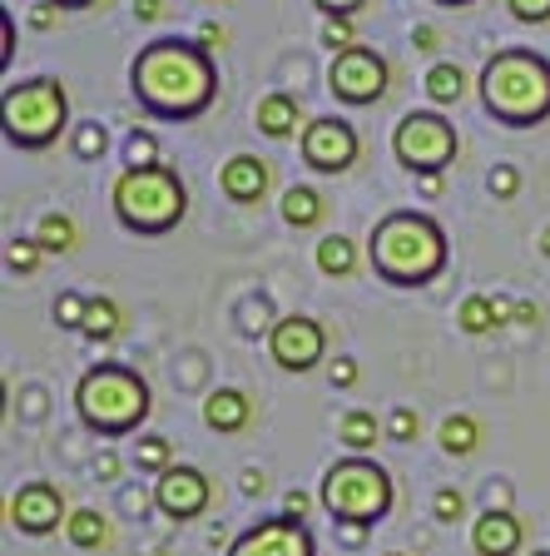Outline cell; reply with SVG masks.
<instances>
[{"label": "cell", "mask_w": 550, "mask_h": 556, "mask_svg": "<svg viewBox=\"0 0 550 556\" xmlns=\"http://www.w3.org/2000/svg\"><path fill=\"white\" fill-rule=\"evenodd\" d=\"M412 40H417V50H432L436 46V30H432V25H417Z\"/></svg>", "instance_id": "obj_42"}, {"label": "cell", "mask_w": 550, "mask_h": 556, "mask_svg": "<svg viewBox=\"0 0 550 556\" xmlns=\"http://www.w3.org/2000/svg\"><path fill=\"white\" fill-rule=\"evenodd\" d=\"M447 5H466V0H447Z\"/></svg>", "instance_id": "obj_48"}, {"label": "cell", "mask_w": 550, "mask_h": 556, "mask_svg": "<svg viewBox=\"0 0 550 556\" xmlns=\"http://www.w3.org/2000/svg\"><path fill=\"white\" fill-rule=\"evenodd\" d=\"M135 94L150 115L189 119L214 100V60L189 40H154L135 60Z\"/></svg>", "instance_id": "obj_1"}, {"label": "cell", "mask_w": 550, "mask_h": 556, "mask_svg": "<svg viewBox=\"0 0 550 556\" xmlns=\"http://www.w3.org/2000/svg\"><path fill=\"white\" fill-rule=\"evenodd\" d=\"M322 507L333 511V521H353V527H372L387 517L392 507V477L367 457H347V463L328 467L322 477Z\"/></svg>", "instance_id": "obj_6"}, {"label": "cell", "mask_w": 550, "mask_h": 556, "mask_svg": "<svg viewBox=\"0 0 550 556\" xmlns=\"http://www.w3.org/2000/svg\"><path fill=\"white\" fill-rule=\"evenodd\" d=\"M60 521H69V517L50 482H30L11 497V527H21L25 536H46V532H55Z\"/></svg>", "instance_id": "obj_14"}, {"label": "cell", "mask_w": 550, "mask_h": 556, "mask_svg": "<svg viewBox=\"0 0 550 556\" xmlns=\"http://www.w3.org/2000/svg\"><path fill=\"white\" fill-rule=\"evenodd\" d=\"M328 90L347 104H372V100H382V90H387V65H382V55L353 46L333 60V70H328Z\"/></svg>", "instance_id": "obj_9"}, {"label": "cell", "mask_w": 550, "mask_h": 556, "mask_svg": "<svg viewBox=\"0 0 550 556\" xmlns=\"http://www.w3.org/2000/svg\"><path fill=\"white\" fill-rule=\"evenodd\" d=\"M322 40H328V46H333L337 55L357 46V40H353V25H347V21H328V30H322Z\"/></svg>", "instance_id": "obj_32"}, {"label": "cell", "mask_w": 550, "mask_h": 556, "mask_svg": "<svg viewBox=\"0 0 550 556\" xmlns=\"http://www.w3.org/2000/svg\"><path fill=\"white\" fill-rule=\"evenodd\" d=\"M55 318L65 328H85V303L75 299V293H65V299H60V308H55Z\"/></svg>", "instance_id": "obj_33"}, {"label": "cell", "mask_w": 550, "mask_h": 556, "mask_svg": "<svg viewBox=\"0 0 550 556\" xmlns=\"http://www.w3.org/2000/svg\"><path fill=\"white\" fill-rule=\"evenodd\" d=\"M540 254H546V258H550V229H546V233H540Z\"/></svg>", "instance_id": "obj_46"}, {"label": "cell", "mask_w": 550, "mask_h": 556, "mask_svg": "<svg viewBox=\"0 0 550 556\" xmlns=\"http://www.w3.org/2000/svg\"><path fill=\"white\" fill-rule=\"evenodd\" d=\"M268 348H273V363L287 372H308L312 363L322 358V348H328V338H322V328L312 324V318H283V324H273V338H268Z\"/></svg>", "instance_id": "obj_13"}, {"label": "cell", "mask_w": 550, "mask_h": 556, "mask_svg": "<svg viewBox=\"0 0 550 556\" xmlns=\"http://www.w3.org/2000/svg\"><path fill=\"white\" fill-rule=\"evenodd\" d=\"M293 125H298V104H293V94H268V100L258 104V129H264V135L283 139Z\"/></svg>", "instance_id": "obj_18"}, {"label": "cell", "mask_w": 550, "mask_h": 556, "mask_svg": "<svg viewBox=\"0 0 550 556\" xmlns=\"http://www.w3.org/2000/svg\"><path fill=\"white\" fill-rule=\"evenodd\" d=\"M35 243L50 249V254H69V249H75V224H69L65 214H46V219H40V233H35Z\"/></svg>", "instance_id": "obj_23"}, {"label": "cell", "mask_w": 550, "mask_h": 556, "mask_svg": "<svg viewBox=\"0 0 550 556\" xmlns=\"http://www.w3.org/2000/svg\"><path fill=\"white\" fill-rule=\"evenodd\" d=\"M491 324H496L491 299H482V293H476V299L461 303V328H466V333H486Z\"/></svg>", "instance_id": "obj_28"}, {"label": "cell", "mask_w": 550, "mask_h": 556, "mask_svg": "<svg viewBox=\"0 0 550 556\" xmlns=\"http://www.w3.org/2000/svg\"><path fill=\"white\" fill-rule=\"evenodd\" d=\"M159 11H164V0H135V15H139V21H159Z\"/></svg>", "instance_id": "obj_40"}, {"label": "cell", "mask_w": 550, "mask_h": 556, "mask_svg": "<svg viewBox=\"0 0 550 556\" xmlns=\"http://www.w3.org/2000/svg\"><path fill=\"white\" fill-rule=\"evenodd\" d=\"M287 511L303 521V511H308V497H303V492H287Z\"/></svg>", "instance_id": "obj_43"}, {"label": "cell", "mask_w": 550, "mask_h": 556, "mask_svg": "<svg viewBox=\"0 0 550 556\" xmlns=\"http://www.w3.org/2000/svg\"><path fill=\"white\" fill-rule=\"evenodd\" d=\"M530 556H550V552H530Z\"/></svg>", "instance_id": "obj_49"}, {"label": "cell", "mask_w": 550, "mask_h": 556, "mask_svg": "<svg viewBox=\"0 0 550 556\" xmlns=\"http://www.w3.org/2000/svg\"><path fill=\"white\" fill-rule=\"evenodd\" d=\"M432 511H436V521H457L461 511H466V497H461V492H451V486H442V492H436V502H432Z\"/></svg>", "instance_id": "obj_30"}, {"label": "cell", "mask_w": 550, "mask_h": 556, "mask_svg": "<svg viewBox=\"0 0 550 556\" xmlns=\"http://www.w3.org/2000/svg\"><path fill=\"white\" fill-rule=\"evenodd\" d=\"M471 546H476V556H516L521 552V521L501 507L482 511V517L471 521Z\"/></svg>", "instance_id": "obj_15"}, {"label": "cell", "mask_w": 550, "mask_h": 556, "mask_svg": "<svg viewBox=\"0 0 550 556\" xmlns=\"http://www.w3.org/2000/svg\"><path fill=\"white\" fill-rule=\"evenodd\" d=\"M75 150H80L85 160H90V154H100V150H104V129H100V125H85L80 139H75Z\"/></svg>", "instance_id": "obj_37"}, {"label": "cell", "mask_w": 550, "mask_h": 556, "mask_svg": "<svg viewBox=\"0 0 550 556\" xmlns=\"http://www.w3.org/2000/svg\"><path fill=\"white\" fill-rule=\"evenodd\" d=\"M417 438V413L412 407H397L392 413V442H412Z\"/></svg>", "instance_id": "obj_31"}, {"label": "cell", "mask_w": 550, "mask_h": 556, "mask_svg": "<svg viewBox=\"0 0 550 556\" xmlns=\"http://www.w3.org/2000/svg\"><path fill=\"white\" fill-rule=\"evenodd\" d=\"M248 397L239 393V388H214V393L204 397V422L214 432H239V428H248Z\"/></svg>", "instance_id": "obj_17"}, {"label": "cell", "mask_w": 550, "mask_h": 556, "mask_svg": "<svg viewBox=\"0 0 550 556\" xmlns=\"http://www.w3.org/2000/svg\"><path fill=\"white\" fill-rule=\"evenodd\" d=\"M516 185H521V179H516V169H511V164L491 169V194L496 199H511V194H516Z\"/></svg>", "instance_id": "obj_34"}, {"label": "cell", "mask_w": 550, "mask_h": 556, "mask_svg": "<svg viewBox=\"0 0 550 556\" xmlns=\"http://www.w3.org/2000/svg\"><path fill=\"white\" fill-rule=\"evenodd\" d=\"M75 407H80L85 428L104 432V438H125L150 417V382L139 378L135 368L119 363H100L80 378L75 388Z\"/></svg>", "instance_id": "obj_4"}, {"label": "cell", "mask_w": 550, "mask_h": 556, "mask_svg": "<svg viewBox=\"0 0 550 556\" xmlns=\"http://www.w3.org/2000/svg\"><path fill=\"white\" fill-rule=\"evenodd\" d=\"M208 497H214V492H208V477L199 472V467H169V472H159V482H154V507L174 521L199 517V511L208 507Z\"/></svg>", "instance_id": "obj_12"}, {"label": "cell", "mask_w": 550, "mask_h": 556, "mask_svg": "<svg viewBox=\"0 0 550 556\" xmlns=\"http://www.w3.org/2000/svg\"><path fill=\"white\" fill-rule=\"evenodd\" d=\"M119 219L139 233H164L183 219V185L179 174L164 164H144V169H125L115 185Z\"/></svg>", "instance_id": "obj_5"}, {"label": "cell", "mask_w": 550, "mask_h": 556, "mask_svg": "<svg viewBox=\"0 0 550 556\" xmlns=\"http://www.w3.org/2000/svg\"><path fill=\"white\" fill-rule=\"evenodd\" d=\"M154 160V139L150 135H135L129 139V169H144Z\"/></svg>", "instance_id": "obj_36"}, {"label": "cell", "mask_w": 550, "mask_h": 556, "mask_svg": "<svg viewBox=\"0 0 550 556\" xmlns=\"http://www.w3.org/2000/svg\"><path fill=\"white\" fill-rule=\"evenodd\" d=\"M392 150H397V160L407 164V169L436 174L457 154V129L442 115H407L397 125V135H392Z\"/></svg>", "instance_id": "obj_8"}, {"label": "cell", "mask_w": 550, "mask_h": 556, "mask_svg": "<svg viewBox=\"0 0 550 556\" xmlns=\"http://www.w3.org/2000/svg\"><path fill=\"white\" fill-rule=\"evenodd\" d=\"M318 268H322V274H333V278L353 274V268H357V249L343 239V233H328V239L318 243Z\"/></svg>", "instance_id": "obj_19"}, {"label": "cell", "mask_w": 550, "mask_h": 556, "mask_svg": "<svg viewBox=\"0 0 550 556\" xmlns=\"http://www.w3.org/2000/svg\"><path fill=\"white\" fill-rule=\"evenodd\" d=\"M343 442H347L353 452H367L372 442H378V417L362 413V407H353V413L343 417Z\"/></svg>", "instance_id": "obj_25"}, {"label": "cell", "mask_w": 550, "mask_h": 556, "mask_svg": "<svg viewBox=\"0 0 550 556\" xmlns=\"http://www.w3.org/2000/svg\"><path fill=\"white\" fill-rule=\"evenodd\" d=\"M482 100L506 125H540L550 115V65L530 50H496L482 70Z\"/></svg>", "instance_id": "obj_3"}, {"label": "cell", "mask_w": 550, "mask_h": 556, "mask_svg": "<svg viewBox=\"0 0 550 556\" xmlns=\"http://www.w3.org/2000/svg\"><path fill=\"white\" fill-rule=\"evenodd\" d=\"M229 556H312V536L293 517H268L229 546Z\"/></svg>", "instance_id": "obj_10"}, {"label": "cell", "mask_w": 550, "mask_h": 556, "mask_svg": "<svg viewBox=\"0 0 550 556\" xmlns=\"http://www.w3.org/2000/svg\"><path fill=\"white\" fill-rule=\"evenodd\" d=\"M442 447H447L451 457H466V452L476 447V422H471L466 413L447 417V422H442Z\"/></svg>", "instance_id": "obj_26"}, {"label": "cell", "mask_w": 550, "mask_h": 556, "mask_svg": "<svg viewBox=\"0 0 550 556\" xmlns=\"http://www.w3.org/2000/svg\"><path fill=\"white\" fill-rule=\"evenodd\" d=\"M283 219L293 224V229H312V224L322 219V199L312 194V189H287L283 194Z\"/></svg>", "instance_id": "obj_20"}, {"label": "cell", "mask_w": 550, "mask_h": 556, "mask_svg": "<svg viewBox=\"0 0 550 556\" xmlns=\"http://www.w3.org/2000/svg\"><path fill=\"white\" fill-rule=\"evenodd\" d=\"M50 5H90V0H50Z\"/></svg>", "instance_id": "obj_47"}, {"label": "cell", "mask_w": 550, "mask_h": 556, "mask_svg": "<svg viewBox=\"0 0 550 556\" xmlns=\"http://www.w3.org/2000/svg\"><path fill=\"white\" fill-rule=\"evenodd\" d=\"M521 21H550V0H506Z\"/></svg>", "instance_id": "obj_35"}, {"label": "cell", "mask_w": 550, "mask_h": 556, "mask_svg": "<svg viewBox=\"0 0 550 556\" xmlns=\"http://www.w3.org/2000/svg\"><path fill=\"white\" fill-rule=\"evenodd\" d=\"M318 5H322L328 15H337V21H343V15H353L357 5H362V0H318Z\"/></svg>", "instance_id": "obj_39"}, {"label": "cell", "mask_w": 550, "mask_h": 556, "mask_svg": "<svg viewBox=\"0 0 550 556\" xmlns=\"http://www.w3.org/2000/svg\"><path fill=\"white\" fill-rule=\"evenodd\" d=\"M353 382H357V368L347 358H337L333 363V388H353Z\"/></svg>", "instance_id": "obj_38"}, {"label": "cell", "mask_w": 550, "mask_h": 556, "mask_svg": "<svg viewBox=\"0 0 550 556\" xmlns=\"http://www.w3.org/2000/svg\"><path fill=\"white\" fill-rule=\"evenodd\" d=\"M199 35H204V46H223V30H218V25H204Z\"/></svg>", "instance_id": "obj_44"}, {"label": "cell", "mask_w": 550, "mask_h": 556, "mask_svg": "<svg viewBox=\"0 0 550 556\" xmlns=\"http://www.w3.org/2000/svg\"><path fill=\"white\" fill-rule=\"evenodd\" d=\"M442 264H447V239L426 214L397 208L372 229V268L387 283L412 289V283H426V278L442 274Z\"/></svg>", "instance_id": "obj_2"}, {"label": "cell", "mask_w": 550, "mask_h": 556, "mask_svg": "<svg viewBox=\"0 0 550 556\" xmlns=\"http://www.w3.org/2000/svg\"><path fill=\"white\" fill-rule=\"evenodd\" d=\"M65 90L55 80H30V85H15L5 90V135L25 150H40L50 139L60 135L65 125Z\"/></svg>", "instance_id": "obj_7"}, {"label": "cell", "mask_w": 550, "mask_h": 556, "mask_svg": "<svg viewBox=\"0 0 550 556\" xmlns=\"http://www.w3.org/2000/svg\"><path fill=\"white\" fill-rule=\"evenodd\" d=\"M169 457H174L169 438H139V447H135L139 467H150V472H169Z\"/></svg>", "instance_id": "obj_27"}, {"label": "cell", "mask_w": 550, "mask_h": 556, "mask_svg": "<svg viewBox=\"0 0 550 556\" xmlns=\"http://www.w3.org/2000/svg\"><path fill=\"white\" fill-rule=\"evenodd\" d=\"M30 25H35V30H46V25H55V11H50V5H35V11H30Z\"/></svg>", "instance_id": "obj_41"}, {"label": "cell", "mask_w": 550, "mask_h": 556, "mask_svg": "<svg viewBox=\"0 0 550 556\" xmlns=\"http://www.w3.org/2000/svg\"><path fill=\"white\" fill-rule=\"evenodd\" d=\"M303 160L322 174H343L357 160V135L347 119H312L303 135Z\"/></svg>", "instance_id": "obj_11"}, {"label": "cell", "mask_w": 550, "mask_h": 556, "mask_svg": "<svg viewBox=\"0 0 550 556\" xmlns=\"http://www.w3.org/2000/svg\"><path fill=\"white\" fill-rule=\"evenodd\" d=\"M516 318H521V324H536L540 313H536V308H530V303H516Z\"/></svg>", "instance_id": "obj_45"}, {"label": "cell", "mask_w": 550, "mask_h": 556, "mask_svg": "<svg viewBox=\"0 0 550 556\" xmlns=\"http://www.w3.org/2000/svg\"><path fill=\"white\" fill-rule=\"evenodd\" d=\"M426 94H432L436 104H451L466 94V75H461V65H432V75H426Z\"/></svg>", "instance_id": "obj_22"}, {"label": "cell", "mask_w": 550, "mask_h": 556, "mask_svg": "<svg viewBox=\"0 0 550 556\" xmlns=\"http://www.w3.org/2000/svg\"><path fill=\"white\" fill-rule=\"evenodd\" d=\"M268 189V164L253 160V154H233L229 164H223V194L239 199V204H248V199H258Z\"/></svg>", "instance_id": "obj_16"}, {"label": "cell", "mask_w": 550, "mask_h": 556, "mask_svg": "<svg viewBox=\"0 0 550 556\" xmlns=\"http://www.w3.org/2000/svg\"><path fill=\"white\" fill-rule=\"evenodd\" d=\"M65 536H69V542H75V546H85V552H90V546H100L104 536H110V527H104V517H100V511H90V507H85V511H69V521H65Z\"/></svg>", "instance_id": "obj_21"}, {"label": "cell", "mask_w": 550, "mask_h": 556, "mask_svg": "<svg viewBox=\"0 0 550 556\" xmlns=\"http://www.w3.org/2000/svg\"><path fill=\"white\" fill-rule=\"evenodd\" d=\"M5 264H11L15 274H30V268L40 264V243H35V239H11V249H5Z\"/></svg>", "instance_id": "obj_29"}, {"label": "cell", "mask_w": 550, "mask_h": 556, "mask_svg": "<svg viewBox=\"0 0 550 556\" xmlns=\"http://www.w3.org/2000/svg\"><path fill=\"white\" fill-rule=\"evenodd\" d=\"M85 333L90 338H115L119 333V308L110 299H90L85 303Z\"/></svg>", "instance_id": "obj_24"}]
</instances>
